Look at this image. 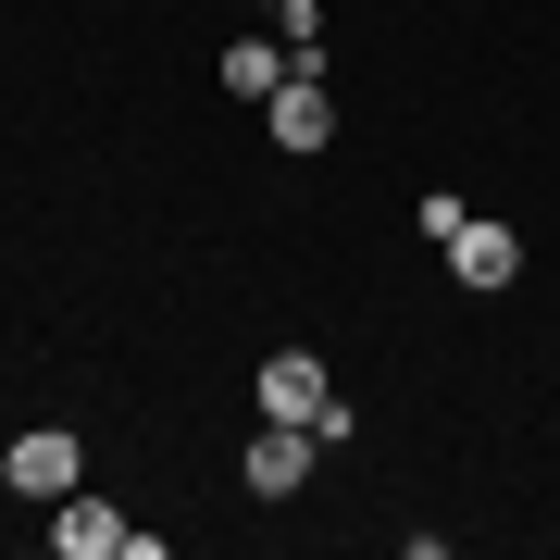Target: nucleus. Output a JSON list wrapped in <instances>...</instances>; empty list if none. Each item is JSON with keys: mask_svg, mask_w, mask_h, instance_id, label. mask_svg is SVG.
Listing matches in <instances>:
<instances>
[{"mask_svg": "<svg viewBox=\"0 0 560 560\" xmlns=\"http://www.w3.org/2000/svg\"><path fill=\"white\" fill-rule=\"evenodd\" d=\"M0 486H13V499H75V423H25V436L0 448Z\"/></svg>", "mask_w": 560, "mask_h": 560, "instance_id": "1", "label": "nucleus"}, {"mask_svg": "<svg viewBox=\"0 0 560 560\" xmlns=\"http://www.w3.org/2000/svg\"><path fill=\"white\" fill-rule=\"evenodd\" d=\"M436 249H448L460 287H486V300H499V287H523V237H511V224H486V212H460Z\"/></svg>", "mask_w": 560, "mask_h": 560, "instance_id": "2", "label": "nucleus"}, {"mask_svg": "<svg viewBox=\"0 0 560 560\" xmlns=\"http://www.w3.org/2000/svg\"><path fill=\"white\" fill-rule=\"evenodd\" d=\"M312 423H275V411H261V436H249V499H300V486H312Z\"/></svg>", "mask_w": 560, "mask_h": 560, "instance_id": "3", "label": "nucleus"}, {"mask_svg": "<svg viewBox=\"0 0 560 560\" xmlns=\"http://www.w3.org/2000/svg\"><path fill=\"white\" fill-rule=\"evenodd\" d=\"M261 411H275V423H324V411H337V374H324L312 349H275V361H261Z\"/></svg>", "mask_w": 560, "mask_h": 560, "instance_id": "4", "label": "nucleus"}, {"mask_svg": "<svg viewBox=\"0 0 560 560\" xmlns=\"http://www.w3.org/2000/svg\"><path fill=\"white\" fill-rule=\"evenodd\" d=\"M261 125H275V150H300V162H312L324 138H337V101H324V75H312V62L275 88V101H261Z\"/></svg>", "mask_w": 560, "mask_h": 560, "instance_id": "5", "label": "nucleus"}, {"mask_svg": "<svg viewBox=\"0 0 560 560\" xmlns=\"http://www.w3.org/2000/svg\"><path fill=\"white\" fill-rule=\"evenodd\" d=\"M125 536H138V523H125L113 499H88V486L50 499V548H62V560H125Z\"/></svg>", "mask_w": 560, "mask_h": 560, "instance_id": "6", "label": "nucleus"}, {"mask_svg": "<svg viewBox=\"0 0 560 560\" xmlns=\"http://www.w3.org/2000/svg\"><path fill=\"white\" fill-rule=\"evenodd\" d=\"M287 75H300V50H287V38H237V50H224V88H237V101H275Z\"/></svg>", "mask_w": 560, "mask_h": 560, "instance_id": "7", "label": "nucleus"}]
</instances>
